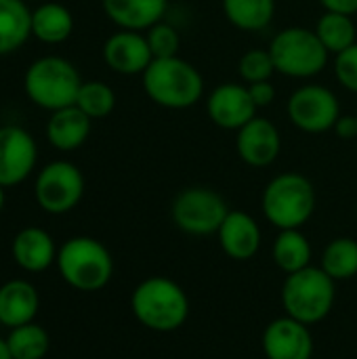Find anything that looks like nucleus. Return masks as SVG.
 <instances>
[{
    "label": "nucleus",
    "instance_id": "1",
    "mask_svg": "<svg viewBox=\"0 0 357 359\" xmlns=\"http://www.w3.org/2000/svg\"><path fill=\"white\" fill-rule=\"evenodd\" d=\"M130 311L151 332H175L189 318V297L175 280L151 276L133 290Z\"/></svg>",
    "mask_w": 357,
    "mask_h": 359
},
{
    "label": "nucleus",
    "instance_id": "2",
    "mask_svg": "<svg viewBox=\"0 0 357 359\" xmlns=\"http://www.w3.org/2000/svg\"><path fill=\"white\" fill-rule=\"evenodd\" d=\"M141 80L149 101L164 109H189L204 97V78L200 69L179 55L154 59Z\"/></svg>",
    "mask_w": 357,
    "mask_h": 359
},
{
    "label": "nucleus",
    "instance_id": "3",
    "mask_svg": "<svg viewBox=\"0 0 357 359\" xmlns=\"http://www.w3.org/2000/svg\"><path fill=\"white\" fill-rule=\"evenodd\" d=\"M57 269L67 286L80 292H97L114 278V259L107 246L90 236H76L61 244Z\"/></svg>",
    "mask_w": 357,
    "mask_h": 359
},
{
    "label": "nucleus",
    "instance_id": "4",
    "mask_svg": "<svg viewBox=\"0 0 357 359\" xmlns=\"http://www.w3.org/2000/svg\"><path fill=\"white\" fill-rule=\"evenodd\" d=\"M261 210L278 229H301L316 212L314 183L301 172L276 175L263 189Z\"/></svg>",
    "mask_w": 357,
    "mask_h": 359
},
{
    "label": "nucleus",
    "instance_id": "5",
    "mask_svg": "<svg viewBox=\"0 0 357 359\" xmlns=\"http://www.w3.org/2000/svg\"><path fill=\"white\" fill-rule=\"evenodd\" d=\"M80 86L82 78L76 65L59 55L36 59L23 76V90L27 99L46 111L76 105Z\"/></svg>",
    "mask_w": 357,
    "mask_h": 359
},
{
    "label": "nucleus",
    "instance_id": "6",
    "mask_svg": "<svg viewBox=\"0 0 357 359\" xmlns=\"http://www.w3.org/2000/svg\"><path fill=\"white\" fill-rule=\"evenodd\" d=\"M280 297L288 318L314 326L330 316L337 301V282L322 267L309 265L286 276Z\"/></svg>",
    "mask_w": 357,
    "mask_h": 359
},
{
    "label": "nucleus",
    "instance_id": "7",
    "mask_svg": "<svg viewBox=\"0 0 357 359\" xmlns=\"http://www.w3.org/2000/svg\"><path fill=\"white\" fill-rule=\"evenodd\" d=\"M267 48L271 53L276 72L297 80H307L322 74L330 59V53L318 38L316 29L303 25L280 29Z\"/></svg>",
    "mask_w": 357,
    "mask_h": 359
},
{
    "label": "nucleus",
    "instance_id": "8",
    "mask_svg": "<svg viewBox=\"0 0 357 359\" xmlns=\"http://www.w3.org/2000/svg\"><path fill=\"white\" fill-rule=\"evenodd\" d=\"M229 215V206L225 198L202 185L185 187L179 191L170 206L173 223L187 236H213L221 229L225 217Z\"/></svg>",
    "mask_w": 357,
    "mask_h": 359
},
{
    "label": "nucleus",
    "instance_id": "9",
    "mask_svg": "<svg viewBox=\"0 0 357 359\" xmlns=\"http://www.w3.org/2000/svg\"><path fill=\"white\" fill-rule=\"evenodd\" d=\"M84 187V175L74 162L55 160L36 175L34 198L44 212L65 215L80 204Z\"/></svg>",
    "mask_w": 357,
    "mask_h": 359
},
{
    "label": "nucleus",
    "instance_id": "10",
    "mask_svg": "<svg viewBox=\"0 0 357 359\" xmlns=\"http://www.w3.org/2000/svg\"><path fill=\"white\" fill-rule=\"evenodd\" d=\"M286 111L290 122L299 130L307 135H322L332 130L335 122L341 116V105L337 95L328 86L303 84L290 95Z\"/></svg>",
    "mask_w": 357,
    "mask_h": 359
},
{
    "label": "nucleus",
    "instance_id": "11",
    "mask_svg": "<svg viewBox=\"0 0 357 359\" xmlns=\"http://www.w3.org/2000/svg\"><path fill=\"white\" fill-rule=\"evenodd\" d=\"M38 145L29 130L17 124L0 126V185L17 187L36 168Z\"/></svg>",
    "mask_w": 357,
    "mask_h": 359
},
{
    "label": "nucleus",
    "instance_id": "12",
    "mask_svg": "<svg viewBox=\"0 0 357 359\" xmlns=\"http://www.w3.org/2000/svg\"><path fill=\"white\" fill-rule=\"evenodd\" d=\"M206 114L215 126L223 130H240L257 116V105L250 99L246 84L223 82L206 97Z\"/></svg>",
    "mask_w": 357,
    "mask_h": 359
},
{
    "label": "nucleus",
    "instance_id": "13",
    "mask_svg": "<svg viewBox=\"0 0 357 359\" xmlns=\"http://www.w3.org/2000/svg\"><path fill=\"white\" fill-rule=\"evenodd\" d=\"M236 151L246 166L267 168L282 151V135L271 120L255 116L236 130Z\"/></svg>",
    "mask_w": 357,
    "mask_h": 359
},
{
    "label": "nucleus",
    "instance_id": "14",
    "mask_svg": "<svg viewBox=\"0 0 357 359\" xmlns=\"http://www.w3.org/2000/svg\"><path fill=\"white\" fill-rule=\"evenodd\" d=\"M261 347L267 359H311L314 337L307 324L284 316L265 326Z\"/></svg>",
    "mask_w": 357,
    "mask_h": 359
},
{
    "label": "nucleus",
    "instance_id": "15",
    "mask_svg": "<svg viewBox=\"0 0 357 359\" xmlns=\"http://www.w3.org/2000/svg\"><path fill=\"white\" fill-rule=\"evenodd\" d=\"M103 61L120 76H143L154 55L143 32L118 29L103 42Z\"/></svg>",
    "mask_w": 357,
    "mask_h": 359
},
{
    "label": "nucleus",
    "instance_id": "16",
    "mask_svg": "<svg viewBox=\"0 0 357 359\" xmlns=\"http://www.w3.org/2000/svg\"><path fill=\"white\" fill-rule=\"evenodd\" d=\"M57 244L53 236L36 225L23 227L11 242V255L19 269L27 273H42L57 263Z\"/></svg>",
    "mask_w": 357,
    "mask_h": 359
},
{
    "label": "nucleus",
    "instance_id": "17",
    "mask_svg": "<svg viewBox=\"0 0 357 359\" xmlns=\"http://www.w3.org/2000/svg\"><path fill=\"white\" fill-rule=\"evenodd\" d=\"M221 250L234 261L252 259L263 244V233L252 215L244 210H229L221 229L217 231Z\"/></svg>",
    "mask_w": 357,
    "mask_h": 359
},
{
    "label": "nucleus",
    "instance_id": "18",
    "mask_svg": "<svg viewBox=\"0 0 357 359\" xmlns=\"http://www.w3.org/2000/svg\"><path fill=\"white\" fill-rule=\"evenodd\" d=\"M101 6L118 29L147 32L158 21H164L168 0H101Z\"/></svg>",
    "mask_w": 357,
    "mask_h": 359
},
{
    "label": "nucleus",
    "instance_id": "19",
    "mask_svg": "<svg viewBox=\"0 0 357 359\" xmlns=\"http://www.w3.org/2000/svg\"><path fill=\"white\" fill-rule=\"evenodd\" d=\"M40 309V294L27 280H8L0 286V324L11 328L29 324Z\"/></svg>",
    "mask_w": 357,
    "mask_h": 359
},
{
    "label": "nucleus",
    "instance_id": "20",
    "mask_svg": "<svg viewBox=\"0 0 357 359\" xmlns=\"http://www.w3.org/2000/svg\"><path fill=\"white\" fill-rule=\"evenodd\" d=\"M93 120L76 105L50 111L46 122V139L59 151H74L82 147L90 135Z\"/></svg>",
    "mask_w": 357,
    "mask_h": 359
},
{
    "label": "nucleus",
    "instance_id": "21",
    "mask_svg": "<svg viewBox=\"0 0 357 359\" xmlns=\"http://www.w3.org/2000/svg\"><path fill=\"white\" fill-rule=\"evenodd\" d=\"M74 32V15L61 2H42L32 11V36L44 44H61Z\"/></svg>",
    "mask_w": 357,
    "mask_h": 359
},
{
    "label": "nucleus",
    "instance_id": "22",
    "mask_svg": "<svg viewBox=\"0 0 357 359\" xmlns=\"http://www.w3.org/2000/svg\"><path fill=\"white\" fill-rule=\"evenodd\" d=\"M32 36V11L25 0H0V57L19 50Z\"/></svg>",
    "mask_w": 357,
    "mask_h": 359
},
{
    "label": "nucleus",
    "instance_id": "23",
    "mask_svg": "<svg viewBox=\"0 0 357 359\" xmlns=\"http://www.w3.org/2000/svg\"><path fill=\"white\" fill-rule=\"evenodd\" d=\"M274 263L288 276L311 265V244L301 229H282L274 240Z\"/></svg>",
    "mask_w": 357,
    "mask_h": 359
},
{
    "label": "nucleus",
    "instance_id": "24",
    "mask_svg": "<svg viewBox=\"0 0 357 359\" xmlns=\"http://www.w3.org/2000/svg\"><path fill=\"white\" fill-rule=\"evenodd\" d=\"M225 19L242 32H261L276 17V0H221Z\"/></svg>",
    "mask_w": 357,
    "mask_h": 359
},
{
    "label": "nucleus",
    "instance_id": "25",
    "mask_svg": "<svg viewBox=\"0 0 357 359\" xmlns=\"http://www.w3.org/2000/svg\"><path fill=\"white\" fill-rule=\"evenodd\" d=\"M314 29L330 55H339L357 42V25L351 15L324 11Z\"/></svg>",
    "mask_w": 357,
    "mask_h": 359
},
{
    "label": "nucleus",
    "instance_id": "26",
    "mask_svg": "<svg viewBox=\"0 0 357 359\" xmlns=\"http://www.w3.org/2000/svg\"><path fill=\"white\" fill-rule=\"evenodd\" d=\"M4 339L13 359H44L50 349L48 332L36 322L11 328Z\"/></svg>",
    "mask_w": 357,
    "mask_h": 359
},
{
    "label": "nucleus",
    "instance_id": "27",
    "mask_svg": "<svg viewBox=\"0 0 357 359\" xmlns=\"http://www.w3.org/2000/svg\"><path fill=\"white\" fill-rule=\"evenodd\" d=\"M335 282H347L357 276V240L335 238L322 252L320 265Z\"/></svg>",
    "mask_w": 357,
    "mask_h": 359
},
{
    "label": "nucleus",
    "instance_id": "28",
    "mask_svg": "<svg viewBox=\"0 0 357 359\" xmlns=\"http://www.w3.org/2000/svg\"><path fill=\"white\" fill-rule=\"evenodd\" d=\"M76 107H80L90 120L107 118L116 107V93L109 84L101 80L82 82L76 99Z\"/></svg>",
    "mask_w": 357,
    "mask_h": 359
},
{
    "label": "nucleus",
    "instance_id": "29",
    "mask_svg": "<svg viewBox=\"0 0 357 359\" xmlns=\"http://www.w3.org/2000/svg\"><path fill=\"white\" fill-rule=\"evenodd\" d=\"M238 74L246 84L271 80V76L276 74V65L269 48H248L238 61Z\"/></svg>",
    "mask_w": 357,
    "mask_h": 359
},
{
    "label": "nucleus",
    "instance_id": "30",
    "mask_svg": "<svg viewBox=\"0 0 357 359\" xmlns=\"http://www.w3.org/2000/svg\"><path fill=\"white\" fill-rule=\"evenodd\" d=\"M147 38V44L151 48L154 59H166V57H177L181 48V36L175 25L166 21H158L151 25L147 32H143Z\"/></svg>",
    "mask_w": 357,
    "mask_h": 359
},
{
    "label": "nucleus",
    "instance_id": "31",
    "mask_svg": "<svg viewBox=\"0 0 357 359\" xmlns=\"http://www.w3.org/2000/svg\"><path fill=\"white\" fill-rule=\"evenodd\" d=\"M332 67L339 84L349 93H357V42L345 48L343 53L335 55Z\"/></svg>",
    "mask_w": 357,
    "mask_h": 359
},
{
    "label": "nucleus",
    "instance_id": "32",
    "mask_svg": "<svg viewBox=\"0 0 357 359\" xmlns=\"http://www.w3.org/2000/svg\"><path fill=\"white\" fill-rule=\"evenodd\" d=\"M246 86H248L250 99L255 101L257 109H261V107H269V105L276 101V88H274L271 80L252 82V84H246Z\"/></svg>",
    "mask_w": 357,
    "mask_h": 359
},
{
    "label": "nucleus",
    "instance_id": "33",
    "mask_svg": "<svg viewBox=\"0 0 357 359\" xmlns=\"http://www.w3.org/2000/svg\"><path fill=\"white\" fill-rule=\"evenodd\" d=\"M332 133L339 137V139H343V141H351V139H357V118L356 116H351V114H347V116H339V120L335 122V126H332Z\"/></svg>",
    "mask_w": 357,
    "mask_h": 359
},
{
    "label": "nucleus",
    "instance_id": "34",
    "mask_svg": "<svg viewBox=\"0 0 357 359\" xmlns=\"http://www.w3.org/2000/svg\"><path fill=\"white\" fill-rule=\"evenodd\" d=\"M324 11L343 13V15H357V0H318Z\"/></svg>",
    "mask_w": 357,
    "mask_h": 359
},
{
    "label": "nucleus",
    "instance_id": "35",
    "mask_svg": "<svg viewBox=\"0 0 357 359\" xmlns=\"http://www.w3.org/2000/svg\"><path fill=\"white\" fill-rule=\"evenodd\" d=\"M0 359H13L11 351H8V345H6V339H2V337H0Z\"/></svg>",
    "mask_w": 357,
    "mask_h": 359
},
{
    "label": "nucleus",
    "instance_id": "36",
    "mask_svg": "<svg viewBox=\"0 0 357 359\" xmlns=\"http://www.w3.org/2000/svg\"><path fill=\"white\" fill-rule=\"evenodd\" d=\"M4 189H6V187H2V185H0V212H2V208H4V200H6Z\"/></svg>",
    "mask_w": 357,
    "mask_h": 359
},
{
    "label": "nucleus",
    "instance_id": "37",
    "mask_svg": "<svg viewBox=\"0 0 357 359\" xmlns=\"http://www.w3.org/2000/svg\"><path fill=\"white\" fill-rule=\"evenodd\" d=\"M356 217H357V202H356Z\"/></svg>",
    "mask_w": 357,
    "mask_h": 359
},
{
    "label": "nucleus",
    "instance_id": "38",
    "mask_svg": "<svg viewBox=\"0 0 357 359\" xmlns=\"http://www.w3.org/2000/svg\"><path fill=\"white\" fill-rule=\"evenodd\" d=\"M356 118H357V114H356Z\"/></svg>",
    "mask_w": 357,
    "mask_h": 359
}]
</instances>
